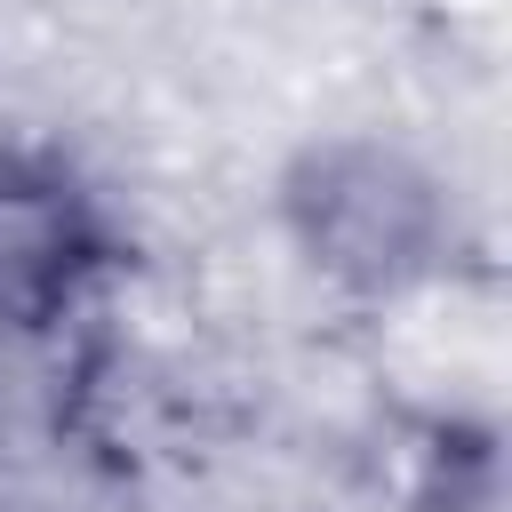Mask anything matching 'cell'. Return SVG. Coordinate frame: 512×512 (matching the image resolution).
<instances>
[{
  "label": "cell",
  "mask_w": 512,
  "mask_h": 512,
  "mask_svg": "<svg viewBox=\"0 0 512 512\" xmlns=\"http://www.w3.org/2000/svg\"><path fill=\"white\" fill-rule=\"evenodd\" d=\"M400 376L408 384H440L448 400H488L496 384V312L472 296H424L400 312Z\"/></svg>",
  "instance_id": "obj_1"
}]
</instances>
